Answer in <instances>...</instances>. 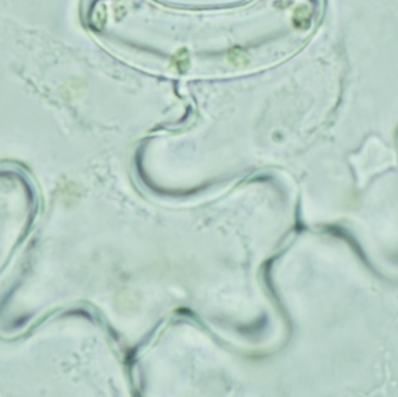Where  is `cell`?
I'll use <instances>...</instances> for the list:
<instances>
[{
  "label": "cell",
  "instance_id": "cell-1",
  "mask_svg": "<svg viewBox=\"0 0 398 397\" xmlns=\"http://www.w3.org/2000/svg\"><path fill=\"white\" fill-rule=\"evenodd\" d=\"M172 66L177 72H186L190 66V54L186 48H183V49L177 51V54L174 55L172 59Z\"/></svg>",
  "mask_w": 398,
  "mask_h": 397
},
{
  "label": "cell",
  "instance_id": "cell-2",
  "mask_svg": "<svg viewBox=\"0 0 398 397\" xmlns=\"http://www.w3.org/2000/svg\"><path fill=\"white\" fill-rule=\"evenodd\" d=\"M229 60L231 63L236 64V66H242V64L247 63V55L245 54L244 50H241L240 48H232L229 51Z\"/></svg>",
  "mask_w": 398,
  "mask_h": 397
}]
</instances>
